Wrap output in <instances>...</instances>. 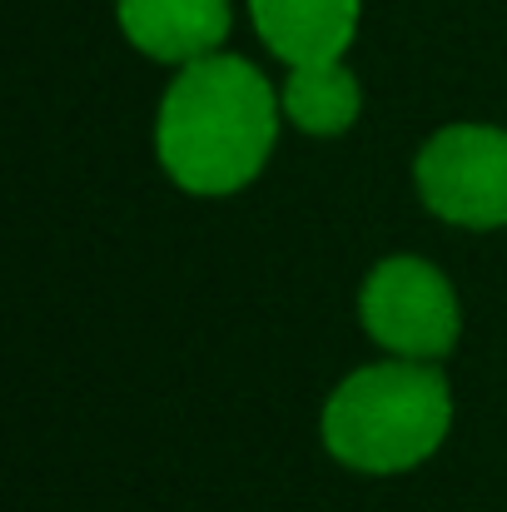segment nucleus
Listing matches in <instances>:
<instances>
[{"label": "nucleus", "mask_w": 507, "mask_h": 512, "mask_svg": "<svg viewBox=\"0 0 507 512\" xmlns=\"http://www.w3.org/2000/svg\"><path fill=\"white\" fill-rule=\"evenodd\" d=\"M279 95L239 55H204L174 75L160 100L155 150L165 174L204 199L234 194L269 165Z\"/></svg>", "instance_id": "1"}, {"label": "nucleus", "mask_w": 507, "mask_h": 512, "mask_svg": "<svg viewBox=\"0 0 507 512\" xmlns=\"http://www.w3.org/2000/svg\"><path fill=\"white\" fill-rule=\"evenodd\" d=\"M453 428V393L433 363L388 358L348 373L324 403V448L353 473H408Z\"/></svg>", "instance_id": "2"}, {"label": "nucleus", "mask_w": 507, "mask_h": 512, "mask_svg": "<svg viewBox=\"0 0 507 512\" xmlns=\"http://www.w3.org/2000/svg\"><path fill=\"white\" fill-rule=\"evenodd\" d=\"M358 319L378 348L413 363H438L463 334L453 284L418 254H393L373 264L358 294Z\"/></svg>", "instance_id": "3"}, {"label": "nucleus", "mask_w": 507, "mask_h": 512, "mask_svg": "<svg viewBox=\"0 0 507 512\" xmlns=\"http://www.w3.org/2000/svg\"><path fill=\"white\" fill-rule=\"evenodd\" d=\"M423 204L458 229L507 224V130L498 125H448L418 150Z\"/></svg>", "instance_id": "4"}, {"label": "nucleus", "mask_w": 507, "mask_h": 512, "mask_svg": "<svg viewBox=\"0 0 507 512\" xmlns=\"http://www.w3.org/2000/svg\"><path fill=\"white\" fill-rule=\"evenodd\" d=\"M125 40L165 65H194L229 35V0H115Z\"/></svg>", "instance_id": "5"}, {"label": "nucleus", "mask_w": 507, "mask_h": 512, "mask_svg": "<svg viewBox=\"0 0 507 512\" xmlns=\"http://www.w3.org/2000/svg\"><path fill=\"white\" fill-rule=\"evenodd\" d=\"M358 10L363 0H249L254 30L289 70L343 60L358 30Z\"/></svg>", "instance_id": "6"}, {"label": "nucleus", "mask_w": 507, "mask_h": 512, "mask_svg": "<svg viewBox=\"0 0 507 512\" xmlns=\"http://www.w3.org/2000/svg\"><path fill=\"white\" fill-rule=\"evenodd\" d=\"M363 110V90L358 75L343 60L324 65H294L284 80V115L304 130V135H343Z\"/></svg>", "instance_id": "7"}]
</instances>
